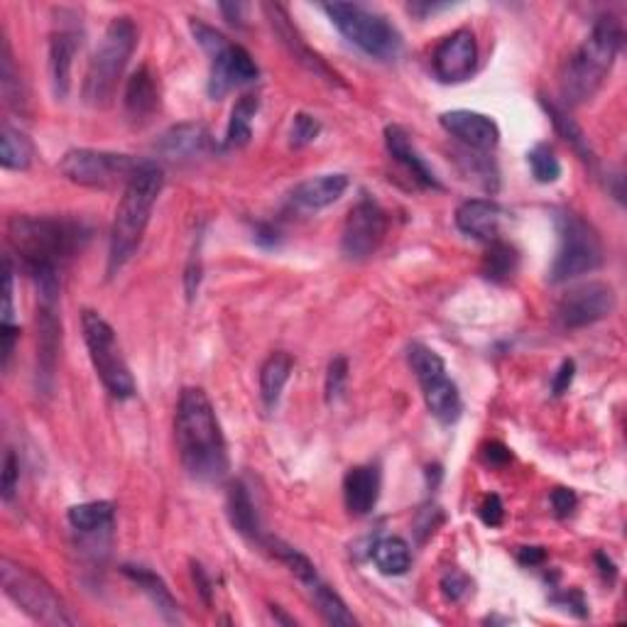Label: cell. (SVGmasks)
I'll list each match as a JSON object with an SVG mask.
<instances>
[{"label":"cell","instance_id":"23","mask_svg":"<svg viewBox=\"0 0 627 627\" xmlns=\"http://www.w3.org/2000/svg\"><path fill=\"white\" fill-rule=\"evenodd\" d=\"M385 145H388V152H390L392 160L405 167L407 174L419 186H425V189H441V182L437 180L434 170H431V167L421 160V155L417 152V147H415V143H411V137L405 127L388 125L385 127Z\"/></svg>","mask_w":627,"mask_h":627},{"label":"cell","instance_id":"21","mask_svg":"<svg viewBox=\"0 0 627 627\" xmlns=\"http://www.w3.org/2000/svg\"><path fill=\"white\" fill-rule=\"evenodd\" d=\"M123 108L127 121L135 127L147 125L157 113H160V84H157V76L152 74L150 66H140L131 78H127Z\"/></svg>","mask_w":627,"mask_h":627},{"label":"cell","instance_id":"52","mask_svg":"<svg viewBox=\"0 0 627 627\" xmlns=\"http://www.w3.org/2000/svg\"><path fill=\"white\" fill-rule=\"evenodd\" d=\"M595 564H598V568H601V576L605 578V581H615V576H617L615 564L603 552L595 554Z\"/></svg>","mask_w":627,"mask_h":627},{"label":"cell","instance_id":"25","mask_svg":"<svg viewBox=\"0 0 627 627\" xmlns=\"http://www.w3.org/2000/svg\"><path fill=\"white\" fill-rule=\"evenodd\" d=\"M348 189V176L346 174H319L311 176V180H304L292 189V201L299 206V209L307 211H319L327 209V206L336 204L343 194Z\"/></svg>","mask_w":627,"mask_h":627},{"label":"cell","instance_id":"18","mask_svg":"<svg viewBox=\"0 0 627 627\" xmlns=\"http://www.w3.org/2000/svg\"><path fill=\"white\" fill-rule=\"evenodd\" d=\"M439 123L451 137H456L458 143H464L466 150L490 152V150H495L500 143V127L493 118L485 113L458 108V111L441 113Z\"/></svg>","mask_w":627,"mask_h":627},{"label":"cell","instance_id":"27","mask_svg":"<svg viewBox=\"0 0 627 627\" xmlns=\"http://www.w3.org/2000/svg\"><path fill=\"white\" fill-rule=\"evenodd\" d=\"M225 509H229V517H231V525L238 529L243 537H248L250 542H258L262 546V527H260V519L258 513H255V505H253V497L248 493V488L243 483H235L229 488V497H225Z\"/></svg>","mask_w":627,"mask_h":627},{"label":"cell","instance_id":"32","mask_svg":"<svg viewBox=\"0 0 627 627\" xmlns=\"http://www.w3.org/2000/svg\"><path fill=\"white\" fill-rule=\"evenodd\" d=\"M33 160L35 147L29 143V137L15 131V127L3 125V133H0V164H3L5 170L25 172L29 170Z\"/></svg>","mask_w":627,"mask_h":627},{"label":"cell","instance_id":"7","mask_svg":"<svg viewBox=\"0 0 627 627\" xmlns=\"http://www.w3.org/2000/svg\"><path fill=\"white\" fill-rule=\"evenodd\" d=\"M558 250L549 270V282L562 284L595 272L605 260L603 241L591 223L574 211H556Z\"/></svg>","mask_w":627,"mask_h":627},{"label":"cell","instance_id":"10","mask_svg":"<svg viewBox=\"0 0 627 627\" xmlns=\"http://www.w3.org/2000/svg\"><path fill=\"white\" fill-rule=\"evenodd\" d=\"M143 160L133 155L108 152V150H91V147H76L69 150L62 162H59V172H62L69 182L78 186H88V189H113L118 184H127L135 174Z\"/></svg>","mask_w":627,"mask_h":627},{"label":"cell","instance_id":"22","mask_svg":"<svg viewBox=\"0 0 627 627\" xmlns=\"http://www.w3.org/2000/svg\"><path fill=\"white\" fill-rule=\"evenodd\" d=\"M500 221H503V209L490 199H468L456 209L458 231L480 243L497 241Z\"/></svg>","mask_w":627,"mask_h":627},{"label":"cell","instance_id":"8","mask_svg":"<svg viewBox=\"0 0 627 627\" xmlns=\"http://www.w3.org/2000/svg\"><path fill=\"white\" fill-rule=\"evenodd\" d=\"M339 33L356 45L360 52L378 62H395L402 52V35L385 15L358 3H327L321 5Z\"/></svg>","mask_w":627,"mask_h":627},{"label":"cell","instance_id":"33","mask_svg":"<svg viewBox=\"0 0 627 627\" xmlns=\"http://www.w3.org/2000/svg\"><path fill=\"white\" fill-rule=\"evenodd\" d=\"M115 517V505L108 503V500H94V503H82L69 507V522L74 529L86 534L103 532L113 525Z\"/></svg>","mask_w":627,"mask_h":627},{"label":"cell","instance_id":"3","mask_svg":"<svg viewBox=\"0 0 627 627\" xmlns=\"http://www.w3.org/2000/svg\"><path fill=\"white\" fill-rule=\"evenodd\" d=\"M623 37L620 20H615L613 15L595 20L591 35L566 59L562 74H558V94H562L564 111L583 106L601 91L617 54H620Z\"/></svg>","mask_w":627,"mask_h":627},{"label":"cell","instance_id":"6","mask_svg":"<svg viewBox=\"0 0 627 627\" xmlns=\"http://www.w3.org/2000/svg\"><path fill=\"white\" fill-rule=\"evenodd\" d=\"M0 583L10 601L35 623L52 627H72L76 623L59 593L33 568L3 556L0 558Z\"/></svg>","mask_w":627,"mask_h":627},{"label":"cell","instance_id":"29","mask_svg":"<svg viewBox=\"0 0 627 627\" xmlns=\"http://www.w3.org/2000/svg\"><path fill=\"white\" fill-rule=\"evenodd\" d=\"M258 111H260V96L245 94L238 98V101H235L229 127H225L223 150H238V147H245L250 143L253 118L258 115Z\"/></svg>","mask_w":627,"mask_h":627},{"label":"cell","instance_id":"20","mask_svg":"<svg viewBox=\"0 0 627 627\" xmlns=\"http://www.w3.org/2000/svg\"><path fill=\"white\" fill-rule=\"evenodd\" d=\"M59 343H62V317L57 297H37V376L52 382Z\"/></svg>","mask_w":627,"mask_h":627},{"label":"cell","instance_id":"30","mask_svg":"<svg viewBox=\"0 0 627 627\" xmlns=\"http://www.w3.org/2000/svg\"><path fill=\"white\" fill-rule=\"evenodd\" d=\"M519 268V255L515 250V245H509L505 241H493L488 243V253L483 258V265H480V274L485 280L503 284L515 278V272Z\"/></svg>","mask_w":627,"mask_h":627},{"label":"cell","instance_id":"38","mask_svg":"<svg viewBox=\"0 0 627 627\" xmlns=\"http://www.w3.org/2000/svg\"><path fill=\"white\" fill-rule=\"evenodd\" d=\"M321 133V123L319 118H314L309 113H297L292 121V131H290V145L292 147H307L314 140H317Z\"/></svg>","mask_w":627,"mask_h":627},{"label":"cell","instance_id":"15","mask_svg":"<svg viewBox=\"0 0 627 627\" xmlns=\"http://www.w3.org/2000/svg\"><path fill=\"white\" fill-rule=\"evenodd\" d=\"M260 76V69L255 64L250 52L241 45H225L221 52L211 57V72H209V86L206 91L219 101L229 91L238 86H248Z\"/></svg>","mask_w":627,"mask_h":627},{"label":"cell","instance_id":"47","mask_svg":"<svg viewBox=\"0 0 627 627\" xmlns=\"http://www.w3.org/2000/svg\"><path fill=\"white\" fill-rule=\"evenodd\" d=\"M17 339H20L17 323H3V327H0V341H3V370H8L10 360H13Z\"/></svg>","mask_w":627,"mask_h":627},{"label":"cell","instance_id":"13","mask_svg":"<svg viewBox=\"0 0 627 627\" xmlns=\"http://www.w3.org/2000/svg\"><path fill=\"white\" fill-rule=\"evenodd\" d=\"M615 311V290L605 282H583L568 290L556 304V319L564 329H586Z\"/></svg>","mask_w":627,"mask_h":627},{"label":"cell","instance_id":"12","mask_svg":"<svg viewBox=\"0 0 627 627\" xmlns=\"http://www.w3.org/2000/svg\"><path fill=\"white\" fill-rule=\"evenodd\" d=\"M388 225L390 221L385 209H382L376 199H370V196H362L348 211L346 223H343L341 253L356 262L368 260L370 255L378 253L382 241H385Z\"/></svg>","mask_w":627,"mask_h":627},{"label":"cell","instance_id":"41","mask_svg":"<svg viewBox=\"0 0 627 627\" xmlns=\"http://www.w3.org/2000/svg\"><path fill=\"white\" fill-rule=\"evenodd\" d=\"M20 483V460L15 456V451H5L3 458V478H0V495H3L5 503H10Z\"/></svg>","mask_w":627,"mask_h":627},{"label":"cell","instance_id":"16","mask_svg":"<svg viewBox=\"0 0 627 627\" xmlns=\"http://www.w3.org/2000/svg\"><path fill=\"white\" fill-rule=\"evenodd\" d=\"M434 74L444 84H458L470 78L478 64V45L470 29H456L434 49Z\"/></svg>","mask_w":627,"mask_h":627},{"label":"cell","instance_id":"44","mask_svg":"<svg viewBox=\"0 0 627 627\" xmlns=\"http://www.w3.org/2000/svg\"><path fill=\"white\" fill-rule=\"evenodd\" d=\"M549 500H552V509H554L556 517H568V515L574 513L576 503H578L576 493H574L571 488H554L552 497H549Z\"/></svg>","mask_w":627,"mask_h":627},{"label":"cell","instance_id":"42","mask_svg":"<svg viewBox=\"0 0 627 627\" xmlns=\"http://www.w3.org/2000/svg\"><path fill=\"white\" fill-rule=\"evenodd\" d=\"M441 593H444L448 601H460L468 591H470V578L466 574L456 571V568H451L444 576H441Z\"/></svg>","mask_w":627,"mask_h":627},{"label":"cell","instance_id":"46","mask_svg":"<svg viewBox=\"0 0 627 627\" xmlns=\"http://www.w3.org/2000/svg\"><path fill=\"white\" fill-rule=\"evenodd\" d=\"M554 603L566 607V611H571V613L578 615V617H586V615H588L586 598H583L581 591H576V588H571V591H566V593H562V595H556Z\"/></svg>","mask_w":627,"mask_h":627},{"label":"cell","instance_id":"5","mask_svg":"<svg viewBox=\"0 0 627 627\" xmlns=\"http://www.w3.org/2000/svg\"><path fill=\"white\" fill-rule=\"evenodd\" d=\"M137 47V27L131 17H113L88 62L84 76V103L91 108H108L113 103L123 72Z\"/></svg>","mask_w":627,"mask_h":627},{"label":"cell","instance_id":"11","mask_svg":"<svg viewBox=\"0 0 627 627\" xmlns=\"http://www.w3.org/2000/svg\"><path fill=\"white\" fill-rule=\"evenodd\" d=\"M409 368L415 372L421 395H425L429 415L439 419L441 425H454L460 417V392L456 382L446 376V366L437 351H431L425 343H411L407 351Z\"/></svg>","mask_w":627,"mask_h":627},{"label":"cell","instance_id":"48","mask_svg":"<svg viewBox=\"0 0 627 627\" xmlns=\"http://www.w3.org/2000/svg\"><path fill=\"white\" fill-rule=\"evenodd\" d=\"M509 458H513V454H509V448L500 444V441H493V444L485 446V460H488V464L505 466Z\"/></svg>","mask_w":627,"mask_h":627},{"label":"cell","instance_id":"35","mask_svg":"<svg viewBox=\"0 0 627 627\" xmlns=\"http://www.w3.org/2000/svg\"><path fill=\"white\" fill-rule=\"evenodd\" d=\"M542 106H544L546 115L552 118V123H554L556 131L564 135V140L571 143L576 155L581 157V160H583L586 164H595V155H593V150H591V145H588V137L583 135L581 127L576 125L574 118L568 115V111H564L562 106L546 101V98H542Z\"/></svg>","mask_w":627,"mask_h":627},{"label":"cell","instance_id":"9","mask_svg":"<svg viewBox=\"0 0 627 627\" xmlns=\"http://www.w3.org/2000/svg\"><path fill=\"white\" fill-rule=\"evenodd\" d=\"M82 331L88 358H91L96 376L101 378L103 388L111 392V397L115 399H131L137 392V385L111 323L98 311L86 309L82 314Z\"/></svg>","mask_w":627,"mask_h":627},{"label":"cell","instance_id":"40","mask_svg":"<svg viewBox=\"0 0 627 627\" xmlns=\"http://www.w3.org/2000/svg\"><path fill=\"white\" fill-rule=\"evenodd\" d=\"M192 33L196 37V42L204 47V52L209 57H213L216 52H221V49L229 45V39H225L219 29L201 23V20H196V17H192Z\"/></svg>","mask_w":627,"mask_h":627},{"label":"cell","instance_id":"34","mask_svg":"<svg viewBox=\"0 0 627 627\" xmlns=\"http://www.w3.org/2000/svg\"><path fill=\"white\" fill-rule=\"evenodd\" d=\"M307 591L311 595L314 605H317L319 613L323 615V620H327L329 625L351 627V625L358 623L356 617H353V613L348 611V605L343 603V598L336 591H333V588L327 581H323V578H319L317 583L309 586Z\"/></svg>","mask_w":627,"mask_h":627},{"label":"cell","instance_id":"39","mask_svg":"<svg viewBox=\"0 0 627 627\" xmlns=\"http://www.w3.org/2000/svg\"><path fill=\"white\" fill-rule=\"evenodd\" d=\"M346 382H348V360L346 358H333L329 362V370H327V402L333 405V402H339L343 397V392H346Z\"/></svg>","mask_w":627,"mask_h":627},{"label":"cell","instance_id":"50","mask_svg":"<svg viewBox=\"0 0 627 627\" xmlns=\"http://www.w3.org/2000/svg\"><path fill=\"white\" fill-rule=\"evenodd\" d=\"M278 231L272 229V225H258V231H255V241H258L260 245H268V248H272V245H278L280 238H278Z\"/></svg>","mask_w":627,"mask_h":627},{"label":"cell","instance_id":"26","mask_svg":"<svg viewBox=\"0 0 627 627\" xmlns=\"http://www.w3.org/2000/svg\"><path fill=\"white\" fill-rule=\"evenodd\" d=\"M121 571L125 578H131V581L140 588L147 598H150V603L155 605V611L162 615L164 623H172V625L182 623L180 603H176V598L162 581V576H157L147 566H133V564L121 566Z\"/></svg>","mask_w":627,"mask_h":627},{"label":"cell","instance_id":"24","mask_svg":"<svg viewBox=\"0 0 627 627\" xmlns=\"http://www.w3.org/2000/svg\"><path fill=\"white\" fill-rule=\"evenodd\" d=\"M380 497V468L356 466L343 478V503L353 517H366L378 505Z\"/></svg>","mask_w":627,"mask_h":627},{"label":"cell","instance_id":"51","mask_svg":"<svg viewBox=\"0 0 627 627\" xmlns=\"http://www.w3.org/2000/svg\"><path fill=\"white\" fill-rule=\"evenodd\" d=\"M243 10L245 5L241 3H221V13L225 15L231 25H243Z\"/></svg>","mask_w":627,"mask_h":627},{"label":"cell","instance_id":"2","mask_svg":"<svg viewBox=\"0 0 627 627\" xmlns=\"http://www.w3.org/2000/svg\"><path fill=\"white\" fill-rule=\"evenodd\" d=\"M91 231L82 221L54 216H13L8 221V243L23 262L29 280L39 274H59L64 265L82 253Z\"/></svg>","mask_w":627,"mask_h":627},{"label":"cell","instance_id":"28","mask_svg":"<svg viewBox=\"0 0 627 627\" xmlns=\"http://www.w3.org/2000/svg\"><path fill=\"white\" fill-rule=\"evenodd\" d=\"M294 370V358L290 353L278 351L262 362L260 368V397L262 405L268 409L278 407V402L282 397V390L287 385V380Z\"/></svg>","mask_w":627,"mask_h":627},{"label":"cell","instance_id":"1","mask_svg":"<svg viewBox=\"0 0 627 627\" xmlns=\"http://www.w3.org/2000/svg\"><path fill=\"white\" fill-rule=\"evenodd\" d=\"M174 439L186 474L199 483H219L229 474V446L209 395L184 388L174 415Z\"/></svg>","mask_w":627,"mask_h":627},{"label":"cell","instance_id":"4","mask_svg":"<svg viewBox=\"0 0 627 627\" xmlns=\"http://www.w3.org/2000/svg\"><path fill=\"white\" fill-rule=\"evenodd\" d=\"M162 186L164 172L155 160H143L131 182L123 186L121 204H118L111 225V243H108V274L111 278L121 272L135 250L140 248Z\"/></svg>","mask_w":627,"mask_h":627},{"label":"cell","instance_id":"45","mask_svg":"<svg viewBox=\"0 0 627 627\" xmlns=\"http://www.w3.org/2000/svg\"><path fill=\"white\" fill-rule=\"evenodd\" d=\"M574 376H576V362L574 360H564L562 366H558L554 380H552L554 397H562L564 392H568V388H571V382H574Z\"/></svg>","mask_w":627,"mask_h":627},{"label":"cell","instance_id":"31","mask_svg":"<svg viewBox=\"0 0 627 627\" xmlns=\"http://www.w3.org/2000/svg\"><path fill=\"white\" fill-rule=\"evenodd\" d=\"M372 562H376L378 571L385 576H402L409 571L411 566V549L399 537H382L380 542L372 544Z\"/></svg>","mask_w":627,"mask_h":627},{"label":"cell","instance_id":"36","mask_svg":"<svg viewBox=\"0 0 627 627\" xmlns=\"http://www.w3.org/2000/svg\"><path fill=\"white\" fill-rule=\"evenodd\" d=\"M0 91H3L5 103L13 108V111H23L25 91H23V82H20V74L15 69L13 52H10L8 39H3V49H0Z\"/></svg>","mask_w":627,"mask_h":627},{"label":"cell","instance_id":"43","mask_svg":"<svg viewBox=\"0 0 627 627\" xmlns=\"http://www.w3.org/2000/svg\"><path fill=\"white\" fill-rule=\"evenodd\" d=\"M478 515H480V519H483V525L500 527V525H503V519H505L503 500H500L497 495H488L483 503H480Z\"/></svg>","mask_w":627,"mask_h":627},{"label":"cell","instance_id":"49","mask_svg":"<svg viewBox=\"0 0 627 627\" xmlns=\"http://www.w3.org/2000/svg\"><path fill=\"white\" fill-rule=\"evenodd\" d=\"M519 564H525V566H539V564H544V558H546V552L542 546H522L519 549Z\"/></svg>","mask_w":627,"mask_h":627},{"label":"cell","instance_id":"14","mask_svg":"<svg viewBox=\"0 0 627 627\" xmlns=\"http://www.w3.org/2000/svg\"><path fill=\"white\" fill-rule=\"evenodd\" d=\"M84 29L76 23L72 10H59V20L49 35V74H52V88L59 101H64L72 88V66L74 57L82 49Z\"/></svg>","mask_w":627,"mask_h":627},{"label":"cell","instance_id":"37","mask_svg":"<svg viewBox=\"0 0 627 627\" xmlns=\"http://www.w3.org/2000/svg\"><path fill=\"white\" fill-rule=\"evenodd\" d=\"M527 164L539 184H554L558 176H562V162H558L552 147L544 143L534 145L532 150L527 152Z\"/></svg>","mask_w":627,"mask_h":627},{"label":"cell","instance_id":"17","mask_svg":"<svg viewBox=\"0 0 627 627\" xmlns=\"http://www.w3.org/2000/svg\"><path fill=\"white\" fill-rule=\"evenodd\" d=\"M262 10L268 13V20H270V25L274 29V35H278V39H280V45L287 49L294 62H299L314 76L327 78L329 84L343 86L339 74L333 72V69L327 62H323V59L317 52H314V49L307 45V39L302 37L299 29L294 27V23L287 15V10H284L282 5H262Z\"/></svg>","mask_w":627,"mask_h":627},{"label":"cell","instance_id":"19","mask_svg":"<svg viewBox=\"0 0 627 627\" xmlns=\"http://www.w3.org/2000/svg\"><path fill=\"white\" fill-rule=\"evenodd\" d=\"M155 150L160 152V157H164L167 162L182 164V162H196L199 157L211 155L216 150V143L211 140V133L206 131L201 123H180L160 135Z\"/></svg>","mask_w":627,"mask_h":627}]
</instances>
